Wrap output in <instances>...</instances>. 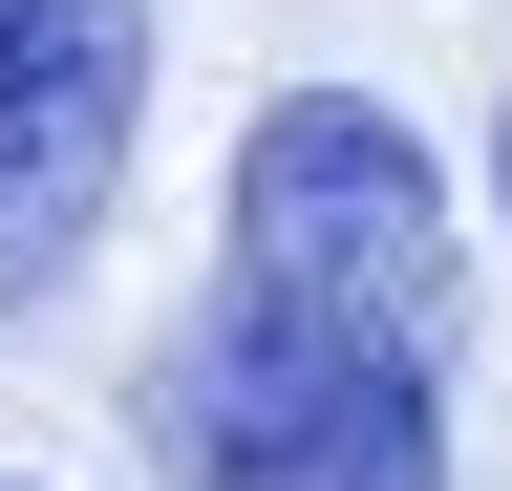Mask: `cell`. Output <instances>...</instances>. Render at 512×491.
Wrapping results in <instances>:
<instances>
[{"instance_id":"4","label":"cell","mask_w":512,"mask_h":491,"mask_svg":"<svg viewBox=\"0 0 512 491\" xmlns=\"http://www.w3.org/2000/svg\"><path fill=\"white\" fill-rule=\"evenodd\" d=\"M491 193H512V129H491Z\"/></svg>"},{"instance_id":"1","label":"cell","mask_w":512,"mask_h":491,"mask_svg":"<svg viewBox=\"0 0 512 491\" xmlns=\"http://www.w3.org/2000/svg\"><path fill=\"white\" fill-rule=\"evenodd\" d=\"M128 449L150 491H448V342L214 278L128 385Z\"/></svg>"},{"instance_id":"2","label":"cell","mask_w":512,"mask_h":491,"mask_svg":"<svg viewBox=\"0 0 512 491\" xmlns=\"http://www.w3.org/2000/svg\"><path fill=\"white\" fill-rule=\"evenodd\" d=\"M214 278H278V299H342V321L448 342V171H427V129L384 86H278L256 150H235Z\"/></svg>"},{"instance_id":"3","label":"cell","mask_w":512,"mask_h":491,"mask_svg":"<svg viewBox=\"0 0 512 491\" xmlns=\"http://www.w3.org/2000/svg\"><path fill=\"white\" fill-rule=\"evenodd\" d=\"M150 129V0H0V299L64 278Z\"/></svg>"}]
</instances>
